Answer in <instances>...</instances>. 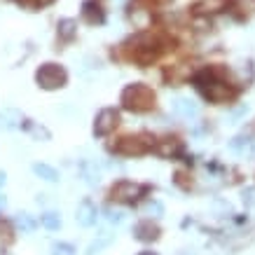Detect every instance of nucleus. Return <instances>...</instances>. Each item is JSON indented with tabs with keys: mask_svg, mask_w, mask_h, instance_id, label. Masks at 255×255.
Returning a JSON list of instances; mask_svg holds the SVG:
<instances>
[{
	"mask_svg": "<svg viewBox=\"0 0 255 255\" xmlns=\"http://www.w3.org/2000/svg\"><path fill=\"white\" fill-rule=\"evenodd\" d=\"M122 106L133 113H145L155 106V94L145 85H129L122 92Z\"/></svg>",
	"mask_w": 255,
	"mask_h": 255,
	"instance_id": "1",
	"label": "nucleus"
},
{
	"mask_svg": "<svg viewBox=\"0 0 255 255\" xmlns=\"http://www.w3.org/2000/svg\"><path fill=\"white\" fill-rule=\"evenodd\" d=\"M197 87H199V92L209 101H213V103H223V101H230L234 96V87H230L227 82H223V80H216L213 75H209V73H204V75L197 78Z\"/></svg>",
	"mask_w": 255,
	"mask_h": 255,
	"instance_id": "2",
	"label": "nucleus"
},
{
	"mask_svg": "<svg viewBox=\"0 0 255 255\" xmlns=\"http://www.w3.org/2000/svg\"><path fill=\"white\" fill-rule=\"evenodd\" d=\"M35 82L42 89H59V87L66 85V70L56 63H45L35 73Z\"/></svg>",
	"mask_w": 255,
	"mask_h": 255,
	"instance_id": "3",
	"label": "nucleus"
},
{
	"mask_svg": "<svg viewBox=\"0 0 255 255\" xmlns=\"http://www.w3.org/2000/svg\"><path fill=\"white\" fill-rule=\"evenodd\" d=\"M145 192H147L145 185H136L131 180H122V183H117V185L113 187L110 197L115 201H122V204H133V201H138Z\"/></svg>",
	"mask_w": 255,
	"mask_h": 255,
	"instance_id": "4",
	"label": "nucleus"
},
{
	"mask_svg": "<svg viewBox=\"0 0 255 255\" xmlns=\"http://www.w3.org/2000/svg\"><path fill=\"white\" fill-rule=\"evenodd\" d=\"M117 124H120V113L113 108H103L94 120V133L96 136H108Z\"/></svg>",
	"mask_w": 255,
	"mask_h": 255,
	"instance_id": "5",
	"label": "nucleus"
},
{
	"mask_svg": "<svg viewBox=\"0 0 255 255\" xmlns=\"http://www.w3.org/2000/svg\"><path fill=\"white\" fill-rule=\"evenodd\" d=\"M147 136H124L115 145V152L120 155H143L150 143H145Z\"/></svg>",
	"mask_w": 255,
	"mask_h": 255,
	"instance_id": "6",
	"label": "nucleus"
},
{
	"mask_svg": "<svg viewBox=\"0 0 255 255\" xmlns=\"http://www.w3.org/2000/svg\"><path fill=\"white\" fill-rule=\"evenodd\" d=\"M96 218H99V211H96V206H94L89 199L82 201V204L78 206L75 220H78L80 227H92V225H96Z\"/></svg>",
	"mask_w": 255,
	"mask_h": 255,
	"instance_id": "7",
	"label": "nucleus"
},
{
	"mask_svg": "<svg viewBox=\"0 0 255 255\" xmlns=\"http://www.w3.org/2000/svg\"><path fill=\"white\" fill-rule=\"evenodd\" d=\"M133 234H136V239L140 241H155L159 237V227H157L152 220H143L133 227Z\"/></svg>",
	"mask_w": 255,
	"mask_h": 255,
	"instance_id": "8",
	"label": "nucleus"
},
{
	"mask_svg": "<svg viewBox=\"0 0 255 255\" xmlns=\"http://www.w3.org/2000/svg\"><path fill=\"white\" fill-rule=\"evenodd\" d=\"M82 16H85L87 23H103V9L96 5V2H85L82 5Z\"/></svg>",
	"mask_w": 255,
	"mask_h": 255,
	"instance_id": "9",
	"label": "nucleus"
},
{
	"mask_svg": "<svg viewBox=\"0 0 255 255\" xmlns=\"http://www.w3.org/2000/svg\"><path fill=\"white\" fill-rule=\"evenodd\" d=\"M157 152H159V155H164V157L176 155V152H180V140L166 136V138H162L159 143H157Z\"/></svg>",
	"mask_w": 255,
	"mask_h": 255,
	"instance_id": "10",
	"label": "nucleus"
},
{
	"mask_svg": "<svg viewBox=\"0 0 255 255\" xmlns=\"http://www.w3.org/2000/svg\"><path fill=\"white\" fill-rule=\"evenodd\" d=\"M33 171H35V176L45 178L49 183H56V180H59V171H56L54 166H49V164H35Z\"/></svg>",
	"mask_w": 255,
	"mask_h": 255,
	"instance_id": "11",
	"label": "nucleus"
},
{
	"mask_svg": "<svg viewBox=\"0 0 255 255\" xmlns=\"http://www.w3.org/2000/svg\"><path fill=\"white\" fill-rule=\"evenodd\" d=\"M176 113H180V115H185V117H192V115H197V103H192L190 99H176Z\"/></svg>",
	"mask_w": 255,
	"mask_h": 255,
	"instance_id": "12",
	"label": "nucleus"
},
{
	"mask_svg": "<svg viewBox=\"0 0 255 255\" xmlns=\"http://www.w3.org/2000/svg\"><path fill=\"white\" fill-rule=\"evenodd\" d=\"M40 223L45 225L47 230H52V232H54V230H59V227H61V216H59L56 211H47L45 216L40 218Z\"/></svg>",
	"mask_w": 255,
	"mask_h": 255,
	"instance_id": "13",
	"label": "nucleus"
},
{
	"mask_svg": "<svg viewBox=\"0 0 255 255\" xmlns=\"http://www.w3.org/2000/svg\"><path fill=\"white\" fill-rule=\"evenodd\" d=\"M225 7V0H201L197 9H199L201 14H209V12H220Z\"/></svg>",
	"mask_w": 255,
	"mask_h": 255,
	"instance_id": "14",
	"label": "nucleus"
},
{
	"mask_svg": "<svg viewBox=\"0 0 255 255\" xmlns=\"http://www.w3.org/2000/svg\"><path fill=\"white\" fill-rule=\"evenodd\" d=\"M232 5H234V9H239L241 14H246V16L255 14V0H232Z\"/></svg>",
	"mask_w": 255,
	"mask_h": 255,
	"instance_id": "15",
	"label": "nucleus"
},
{
	"mask_svg": "<svg viewBox=\"0 0 255 255\" xmlns=\"http://www.w3.org/2000/svg\"><path fill=\"white\" fill-rule=\"evenodd\" d=\"M16 122H21V115H19L16 110H5V113H0V124H5V127H16Z\"/></svg>",
	"mask_w": 255,
	"mask_h": 255,
	"instance_id": "16",
	"label": "nucleus"
},
{
	"mask_svg": "<svg viewBox=\"0 0 255 255\" xmlns=\"http://www.w3.org/2000/svg\"><path fill=\"white\" fill-rule=\"evenodd\" d=\"M73 28H75V21H73V19H63L61 23H59V33H61V38L63 40H70L73 38Z\"/></svg>",
	"mask_w": 255,
	"mask_h": 255,
	"instance_id": "17",
	"label": "nucleus"
},
{
	"mask_svg": "<svg viewBox=\"0 0 255 255\" xmlns=\"http://www.w3.org/2000/svg\"><path fill=\"white\" fill-rule=\"evenodd\" d=\"M187 75H190V66H185V63H180L176 70H169V78L173 80V82H178V80H185Z\"/></svg>",
	"mask_w": 255,
	"mask_h": 255,
	"instance_id": "18",
	"label": "nucleus"
},
{
	"mask_svg": "<svg viewBox=\"0 0 255 255\" xmlns=\"http://www.w3.org/2000/svg\"><path fill=\"white\" fill-rule=\"evenodd\" d=\"M52 255H75V246H70V244H56L52 248Z\"/></svg>",
	"mask_w": 255,
	"mask_h": 255,
	"instance_id": "19",
	"label": "nucleus"
},
{
	"mask_svg": "<svg viewBox=\"0 0 255 255\" xmlns=\"http://www.w3.org/2000/svg\"><path fill=\"white\" fill-rule=\"evenodd\" d=\"M16 225H19L21 230H26V232H31L33 227H35V223L31 220V216H28V213H21V216L16 218Z\"/></svg>",
	"mask_w": 255,
	"mask_h": 255,
	"instance_id": "20",
	"label": "nucleus"
},
{
	"mask_svg": "<svg viewBox=\"0 0 255 255\" xmlns=\"http://www.w3.org/2000/svg\"><path fill=\"white\" fill-rule=\"evenodd\" d=\"M108 244H110V237H103L101 241H94L92 246H89V251H87V253H89V255H96V253L101 251V248H103V246H108Z\"/></svg>",
	"mask_w": 255,
	"mask_h": 255,
	"instance_id": "21",
	"label": "nucleus"
},
{
	"mask_svg": "<svg viewBox=\"0 0 255 255\" xmlns=\"http://www.w3.org/2000/svg\"><path fill=\"white\" fill-rule=\"evenodd\" d=\"M9 237H12V225L0 218V239H9Z\"/></svg>",
	"mask_w": 255,
	"mask_h": 255,
	"instance_id": "22",
	"label": "nucleus"
},
{
	"mask_svg": "<svg viewBox=\"0 0 255 255\" xmlns=\"http://www.w3.org/2000/svg\"><path fill=\"white\" fill-rule=\"evenodd\" d=\"M108 220L110 223H120V220H122V213H113V211H108Z\"/></svg>",
	"mask_w": 255,
	"mask_h": 255,
	"instance_id": "23",
	"label": "nucleus"
},
{
	"mask_svg": "<svg viewBox=\"0 0 255 255\" xmlns=\"http://www.w3.org/2000/svg\"><path fill=\"white\" fill-rule=\"evenodd\" d=\"M150 211H155V213H162V204H157V201H152L150 206H147Z\"/></svg>",
	"mask_w": 255,
	"mask_h": 255,
	"instance_id": "24",
	"label": "nucleus"
},
{
	"mask_svg": "<svg viewBox=\"0 0 255 255\" xmlns=\"http://www.w3.org/2000/svg\"><path fill=\"white\" fill-rule=\"evenodd\" d=\"M5 180H7V176H5V171H0V187L5 185Z\"/></svg>",
	"mask_w": 255,
	"mask_h": 255,
	"instance_id": "25",
	"label": "nucleus"
},
{
	"mask_svg": "<svg viewBox=\"0 0 255 255\" xmlns=\"http://www.w3.org/2000/svg\"><path fill=\"white\" fill-rule=\"evenodd\" d=\"M5 204H7V199H5V197L0 194V209H5Z\"/></svg>",
	"mask_w": 255,
	"mask_h": 255,
	"instance_id": "26",
	"label": "nucleus"
},
{
	"mask_svg": "<svg viewBox=\"0 0 255 255\" xmlns=\"http://www.w3.org/2000/svg\"><path fill=\"white\" fill-rule=\"evenodd\" d=\"M35 2H38V5H49L52 0H35Z\"/></svg>",
	"mask_w": 255,
	"mask_h": 255,
	"instance_id": "27",
	"label": "nucleus"
},
{
	"mask_svg": "<svg viewBox=\"0 0 255 255\" xmlns=\"http://www.w3.org/2000/svg\"><path fill=\"white\" fill-rule=\"evenodd\" d=\"M140 255H159V253H152V251H143Z\"/></svg>",
	"mask_w": 255,
	"mask_h": 255,
	"instance_id": "28",
	"label": "nucleus"
},
{
	"mask_svg": "<svg viewBox=\"0 0 255 255\" xmlns=\"http://www.w3.org/2000/svg\"><path fill=\"white\" fill-rule=\"evenodd\" d=\"M159 2H166V0H159Z\"/></svg>",
	"mask_w": 255,
	"mask_h": 255,
	"instance_id": "29",
	"label": "nucleus"
}]
</instances>
